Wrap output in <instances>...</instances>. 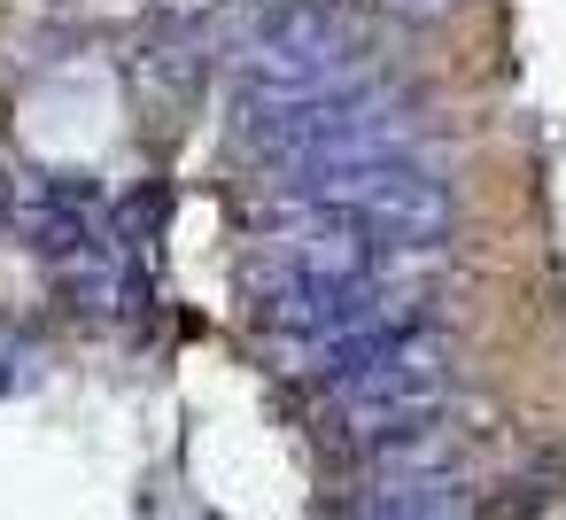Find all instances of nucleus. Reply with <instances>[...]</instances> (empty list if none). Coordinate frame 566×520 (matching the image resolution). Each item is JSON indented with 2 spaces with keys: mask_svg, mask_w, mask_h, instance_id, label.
<instances>
[{
  "mask_svg": "<svg viewBox=\"0 0 566 520\" xmlns=\"http://www.w3.org/2000/svg\"><path fill=\"white\" fill-rule=\"evenodd\" d=\"M233 133H241L249 156L287 164L303 179V171H342V164H403V148L419 141V117L396 94H380V86L311 94V102L241 86V125Z\"/></svg>",
  "mask_w": 566,
  "mask_h": 520,
  "instance_id": "nucleus-1",
  "label": "nucleus"
},
{
  "mask_svg": "<svg viewBox=\"0 0 566 520\" xmlns=\"http://www.w3.org/2000/svg\"><path fill=\"white\" fill-rule=\"evenodd\" d=\"M0 202H9V179H0Z\"/></svg>",
  "mask_w": 566,
  "mask_h": 520,
  "instance_id": "nucleus-5",
  "label": "nucleus"
},
{
  "mask_svg": "<svg viewBox=\"0 0 566 520\" xmlns=\"http://www.w3.org/2000/svg\"><path fill=\"white\" fill-rule=\"evenodd\" d=\"M287 202L326 210L342 226H357L365 241L388 249H419L450 233V187L427 179L419 164H342V171H303L287 187Z\"/></svg>",
  "mask_w": 566,
  "mask_h": 520,
  "instance_id": "nucleus-4",
  "label": "nucleus"
},
{
  "mask_svg": "<svg viewBox=\"0 0 566 520\" xmlns=\"http://www.w3.org/2000/svg\"><path fill=\"white\" fill-rule=\"evenodd\" d=\"M241 86L249 94H287V102L349 94V86H365V40H357V24L342 9H326V0H287V9H272L249 32Z\"/></svg>",
  "mask_w": 566,
  "mask_h": 520,
  "instance_id": "nucleus-3",
  "label": "nucleus"
},
{
  "mask_svg": "<svg viewBox=\"0 0 566 520\" xmlns=\"http://www.w3.org/2000/svg\"><path fill=\"white\" fill-rule=\"evenodd\" d=\"M326 388H334V412L349 419L357 443H403L419 435L442 396H450V342L419 319H396L365 342H342L311 365Z\"/></svg>",
  "mask_w": 566,
  "mask_h": 520,
  "instance_id": "nucleus-2",
  "label": "nucleus"
}]
</instances>
